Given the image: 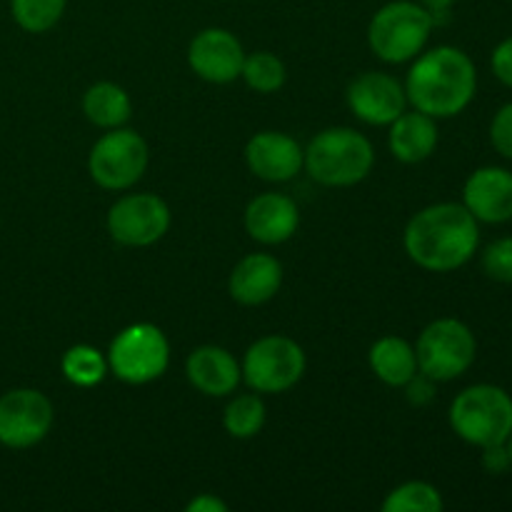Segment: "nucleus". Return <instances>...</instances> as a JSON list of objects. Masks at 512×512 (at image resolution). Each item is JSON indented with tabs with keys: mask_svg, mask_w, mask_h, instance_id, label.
<instances>
[{
	"mask_svg": "<svg viewBox=\"0 0 512 512\" xmlns=\"http://www.w3.org/2000/svg\"><path fill=\"white\" fill-rule=\"evenodd\" d=\"M383 512H440L445 508L443 493L425 480H408L390 490L383 500Z\"/></svg>",
	"mask_w": 512,
	"mask_h": 512,
	"instance_id": "b1692460",
	"label": "nucleus"
},
{
	"mask_svg": "<svg viewBox=\"0 0 512 512\" xmlns=\"http://www.w3.org/2000/svg\"><path fill=\"white\" fill-rule=\"evenodd\" d=\"M415 355L420 373L433 378L435 383H450L473 368L478 340L463 320L438 318L423 328Z\"/></svg>",
	"mask_w": 512,
	"mask_h": 512,
	"instance_id": "423d86ee",
	"label": "nucleus"
},
{
	"mask_svg": "<svg viewBox=\"0 0 512 512\" xmlns=\"http://www.w3.org/2000/svg\"><path fill=\"white\" fill-rule=\"evenodd\" d=\"M185 510L188 512H228V505H225L218 495L203 493V495H198V498L190 500V503L185 505Z\"/></svg>",
	"mask_w": 512,
	"mask_h": 512,
	"instance_id": "2f4dec72",
	"label": "nucleus"
},
{
	"mask_svg": "<svg viewBox=\"0 0 512 512\" xmlns=\"http://www.w3.org/2000/svg\"><path fill=\"white\" fill-rule=\"evenodd\" d=\"M83 113L85 118L93 125L103 130L123 128L130 120L133 113V103H130V95L125 93V88H120L118 83H95L85 90L83 95Z\"/></svg>",
	"mask_w": 512,
	"mask_h": 512,
	"instance_id": "412c9836",
	"label": "nucleus"
},
{
	"mask_svg": "<svg viewBox=\"0 0 512 512\" xmlns=\"http://www.w3.org/2000/svg\"><path fill=\"white\" fill-rule=\"evenodd\" d=\"M420 5H423V8H428L435 23H438L440 15H448V10L453 8L455 0H420Z\"/></svg>",
	"mask_w": 512,
	"mask_h": 512,
	"instance_id": "473e14b6",
	"label": "nucleus"
},
{
	"mask_svg": "<svg viewBox=\"0 0 512 512\" xmlns=\"http://www.w3.org/2000/svg\"><path fill=\"white\" fill-rule=\"evenodd\" d=\"M375 165L373 143L353 128H328L305 148L310 178L325 188H350L370 175Z\"/></svg>",
	"mask_w": 512,
	"mask_h": 512,
	"instance_id": "7ed1b4c3",
	"label": "nucleus"
},
{
	"mask_svg": "<svg viewBox=\"0 0 512 512\" xmlns=\"http://www.w3.org/2000/svg\"><path fill=\"white\" fill-rule=\"evenodd\" d=\"M245 163L255 178L268 183H288L303 170L305 150L293 135L263 130L245 145Z\"/></svg>",
	"mask_w": 512,
	"mask_h": 512,
	"instance_id": "4468645a",
	"label": "nucleus"
},
{
	"mask_svg": "<svg viewBox=\"0 0 512 512\" xmlns=\"http://www.w3.org/2000/svg\"><path fill=\"white\" fill-rule=\"evenodd\" d=\"M435 20L428 8L413 0H393L373 15L368 25V45L385 63H408L428 45Z\"/></svg>",
	"mask_w": 512,
	"mask_h": 512,
	"instance_id": "39448f33",
	"label": "nucleus"
},
{
	"mask_svg": "<svg viewBox=\"0 0 512 512\" xmlns=\"http://www.w3.org/2000/svg\"><path fill=\"white\" fill-rule=\"evenodd\" d=\"M68 0H10L13 20L25 33H48L63 18Z\"/></svg>",
	"mask_w": 512,
	"mask_h": 512,
	"instance_id": "a878e982",
	"label": "nucleus"
},
{
	"mask_svg": "<svg viewBox=\"0 0 512 512\" xmlns=\"http://www.w3.org/2000/svg\"><path fill=\"white\" fill-rule=\"evenodd\" d=\"M403 245L418 268L453 273L478 253L480 223L463 203H435L408 220Z\"/></svg>",
	"mask_w": 512,
	"mask_h": 512,
	"instance_id": "f257e3e1",
	"label": "nucleus"
},
{
	"mask_svg": "<svg viewBox=\"0 0 512 512\" xmlns=\"http://www.w3.org/2000/svg\"><path fill=\"white\" fill-rule=\"evenodd\" d=\"M370 370L380 383L390 385V388H405L418 373V355L415 348L405 338L398 335H385V338L375 340L373 348L368 353Z\"/></svg>",
	"mask_w": 512,
	"mask_h": 512,
	"instance_id": "aec40b11",
	"label": "nucleus"
},
{
	"mask_svg": "<svg viewBox=\"0 0 512 512\" xmlns=\"http://www.w3.org/2000/svg\"><path fill=\"white\" fill-rule=\"evenodd\" d=\"M490 143L495 153L503 155L505 160H512V100L498 108V113L490 120Z\"/></svg>",
	"mask_w": 512,
	"mask_h": 512,
	"instance_id": "cd10ccee",
	"label": "nucleus"
},
{
	"mask_svg": "<svg viewBox=\"0 0 512 512\" xmlns=\"http://www.w3.org/2000/svg\"><path fill=\"white\" fill-rule=\"evenodd\" d=\"M308 368L305 350L288 335H265L245 353L243 380L263 395H278L295 388Z\"/></svg>",
	"mask_w": 512,
	"mask_h": 512,
	"instance_id": "1a4fd4ad",
	"label": "nucleus"
},
{
	"mask_svg": "<svg viewBox=\"0 0 512 512\" xmlns=\"http://www.w3.org/2000/svg\"><path fill=\"white\" fill-rule=\"evenodd\" d=\"M480 450H483V455H480V465H483L485 473L503 475L512 468V460H510L508 448H505V443L488 445V448H480Z\"/></svg>",
	"mask_w": 512,
	"mask_h": 512,
	"instance_id": "7c9ffc66",
	"label": "nucleus"
},
{
	"mask_svg": "<svg viewBox=\"0 0 512 512\" xmlns=\"http://www.w3.org/2000/svg\"><path fill=\"white\" fill-rule=\"evenodd\" d=\"M240 78L255 93L270 95L283 88L285 78H288V70H285V63L278 55L268 53V50H258L253 55H245Z\"/></svg>",
	"mask_w": 512,
	"mask_h": 512,
	"instance_id": "393cba45",
	"label": "nucleus"
},
{
	"mask_svg": "<svg viewBox=\"0 0 512 512\" xmlns=\"http://www.w3.org/2000/svg\"><path fill=\"white\" fill-rule=\"evenodd\" d=\"M185 375L198 393L208 398H228L243 380L235 355L220 345H200L185 360Z\"/></svg>",
	"mask_w": 512,
	"mask_h": 512,
	"instance_id": "dca6fc26",
	"label": "nucleus"
},
{
	"mask_svg": "<svg viewBox=\"0 0 512 512\" xmlns=\"http://www.w3.org/2000/svg\"><path fill=\"white\" fill-rule=\"evenodd\" d=\"M55 420L53 403L35 388H15L0 395V445L28 450L45 440Z\"/></svg>",
	"mask_w": 512,
	"mask_h": 512,
	"instance_id": "9b49d317",
	"label": "nucleus"
},
{
	"mask_svg": "<svg viewBox=\"0 0 512 512\" xmlns=\"http://www.w3.org/2000/svg\"><path fill=\"white\" fill-rule=\"evenodd\" d=\"M63 378L75 388H95L110 373L108 355L100 353L93 345H73L60 358Z\"/></svg>",
	"mask_w": 512,
	"mask_h": 512,
	"instance_id": "4be33fe9",
	"label": "nucleus"
},
{
	"mask_svg": "<svg viewBox=\"0 0 512 512\" xmlns=\"http://www.w3.org/2000/svg\"><path fill=\"white\" fill-rule=\"evenodd\" d=\"M405 395H408V403L415 405V408H423V405L433 403L435 400V380L428 378L418 370L413 375L408 385H405Z\"/></svg>",
	"mask_w": 512,
	"mask_h": 512,
	"instance_id": "c756f323",
	"label": "nucleus"
},
{
	"mask_svg": "<svg viewBox=\"0 0 512 512\" xmlns=\"http://www.w3.org/2000/svg\"><path fill=\"white\" fill-rule=\"evenodd\" d=\"M505 448H508V453H510V460H512V433H510V438L505 440Z\"/></svg>",
	"mask_w": 512,
	"mask_h": 512,
	"instance_id": "72a5a7b5",
	"label": "nucleus"
},
{
	"mask_svg": "<svg viewBox=\"0 0 512 512\" xmlns=\"http://www.w3.org/2000/svg\"><path fill=\"white\" fill-rule=\"evenodd\" d=\"M245 50L243 43L225 28H205L190 40L188 65L198 78L225 85L240 78Z\"/></svg>",
	"mask_w": 512,
	"mask_h": 512,
	"instance_id": "ddd939ff",
	"label": "nucleus"
},
{
	"mask_svg": "<svg viewBox=\"0 0 512 512\" xmlns=\"http://www.w3.org/2000/svg\"><path fill=\"white\" fill-rule=\"evenodd\" d=\"M463 205L478 223L503 225L512 220V170L483 165L463 185Z\"/></svg>",
	"mask_w": 512,
	"mask_h": 512,
	"instance_id": "2eb2a0df",
	"label": "nucleus"
},
{
	"mask_svg": "<svg viewBox=\"0 0 512 512\" xmlns=\"http://www.w3.org/2000/svg\"><path fill=\"white\" fill-rule=\"evenodd\" d=\"M108 365L115 378L128 385H148L163 378L170 365V343L153 323L128 325L108 348Z\"/></svg>",
	"mask_w": 512,
	"mask_h": 512,
	"instance_id": "0eeeda50",
	"label": "nucleus"
},
{
	"mask_svg": "<svg viewBox=\"0 0 512 512\" xmlns=\"http://www.w3.org/2000/svg\"><path fill=\"white\" fill-rule=\"evenodd\" d=\"M300 210L293 198L283 193H263L245 208V230L263 245H280L295 235Z\"/></svg>",
	"mask_w": 512,
	"mask_h": 512,
	"instance_id": "f3484780",
	"label": "nucleus"
},
{
	"mask_svg": "<svg viewBox=\"0 0 512 512\" xmlns=\"http://www.w3.org/2000/svg\"><path fill=\"white\" fill-rule=\"evenodd\" d=\"M480 268L495 283H512V235L485 245L480 255Z\"/></svg>",
	"mask_w": 512,
	"mask_h": 512,
	"instance_id": "bb28decb",
	"label": "nucleus"
},
{
	"mask_svg": "<svg viewBox=\"0 0 512 512\" xmlns=\"http://www.w3.org/2000/svg\"><path fill=\"white\" fill-rule=\"evenodd\" d=\"M345 100L355 118L368 125H390L408 108L405 85L383 70H368L350 80Z\"/></svg>",
	"mask_w": 512,
	"mask_h": 512,
	"instance_id": "f8f14e48",
	"label": "nucleus"
},
{
	"mask_svg": "<svg viewBox=\"0 0 512 512\" xmlns=\"http://www.w3.org/2000/svg\"><path fill=\"white\" fill-rule=\"evenodd\" d=\"M108 233L125 248H148L170 230V208L160 195L133 193L115 200L108 210Z\"/></svg>",
	"mask_w": 512,
	"mask_h": 512,
	"instance_id": "9d476101",
	"label": "nucleus"
},
{
	"mask_svg": "<svg viewBox=\"0 0 512 512\" xmlns=\"http://www.w3.org/2000/svg\"><path fill=\"white\" fill-rule=\"evenodd\" d=\"M390 153L405 165H418L428 160L438 148V120L420 110H405L388 125Z\"/></svg>",
	"mask_w": 512,
	"mask_h": 512,
	"instance_id": "6ab92c4d",
	"label": "nucleus"
},
{
	"mask_svg": "<svg viewBox=\"0 0 512 512\" xmlns=\"http://www.w3.org/2000/svg\"><path fill=\"white\" fill-rule=\"evenodd\" d=\"M265 403L258 393L235 395L223 413V428L230 438L250 440L263 430Z\"/></svg>",
	"mask_w": 512,
	"mask_h": 512,
	"instance_id": "5701e85b",
	"label": "nucleus"
},
{
	"mask_svg": "<svg viewBox=\"0 0 512 512\" xmlns=\"http://www.w3.org/2000/svg\"><path fill=\"white\" fill-rule=\"evenodd\" d=\"M450 428L473 448L505 443L512 433V395L493 383H475L450 403Z\"/></svg>",
	"mask_w": 512,
	"mask_h": 512,
	"instance_id": "20e7f679",
	"label": "nucleus"
},
{
	"mask_svg": "<svg viewBox=\"0 0 512 512\" xmlns=\"http://www.w3.org/2000/svg\"><path fill=\"white\" fill-rule=\"evenodd\" d=\"M150 163L148 143L140 133L113 128L95 140L88 155V173L103 190H128L145 175Z\"/></svg>",
	"mask_w": 512,
	"mask_h": 512,
	"instance_id": "6e6552de",
	"label": "nucleus"
},
{
	"mask_svg": "<svg viewBox=\"0 0 512 512\" xmlns=\"http://www.w3.org/2000/svg\"><path fill=\"white\" fill-rule=\"evenodd\" d=\"M283 285V265L275 255L250 253L240 260L228 278V293L240 305H263L278 295Z\"/></svg>",
	"mask_w": 512,
	"mask_h": 512,
	"instance_id": "a211bd4d",
	"label": "nucleus"
},
{
	"mask_svg": "<svg viewBox=\"0 0 512 512\" xmlns=\"http://www.w3.org/2000/svg\"><path fill=\"white\" fill-rule=\"evenodd\" d=\"M478 93V68L465 50L438 45L423 50L405 78L408 103L430 118H455Z\"/></svg>",
	"mask_w": 512,
	"mask_h": 512,
	"instance_id": "f03ea898",
	"label": "nucleus"
},
{
	"mask_svg": "<svg viewBox=\"0 0 512 512\" xmlns=\"http://www.w3.org/2000/svg\"><path fill=\"white\" fill-rule=\"evenodd\" d=\"M490 68L500 83L512 88V35L495 45L493 55H490Z\"/></svg>",
	"mask_w": 512,
	"mask_h": 512,
	"instance_id": "c85d7f7f",
	"label": "nucleus"
}]
</instances>
